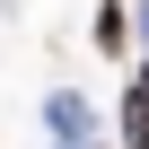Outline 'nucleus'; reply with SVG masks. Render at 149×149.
<instances>
[{"instance_id":"2","label":"nucleus","mask_w":149,"mask_h":149,"mask_svg":"<svg viewBox=\"0 0 149 149\" xmlns=\"http://www.w3.org/2000/svg\"><path fill=\"white\" fill-rule=\"evenodd\" d=\"M123 140H132V149H149V97H132V105H123Z\"/></svg>"},{"instance_id":"1","label":"nucleus","mask_w":149,"mask_h":149,"mask_svg":"<svg viewBox=\"0 0 149 149\" xmlns=\"http://www.w3.org/2000/svg\"><path fill=\"white\" fill-rule=\"evenodd\" d=\"M132 44V18H123V0H105L97 9V53H123Z\"/></svg>"},{"instance_id":"3","label":"nucleus","mask_w":149,"mask_h":149,"mask_svg":"<svg viewBox=\"0 0 149 149\" xmlns=\"http://www.w3.org/2000/svg\"><path fill=\"white\" fill-rule=\"evenodd\" d=\"M140 97H149V70H140Z\"/></svg>"}]
</instances>
